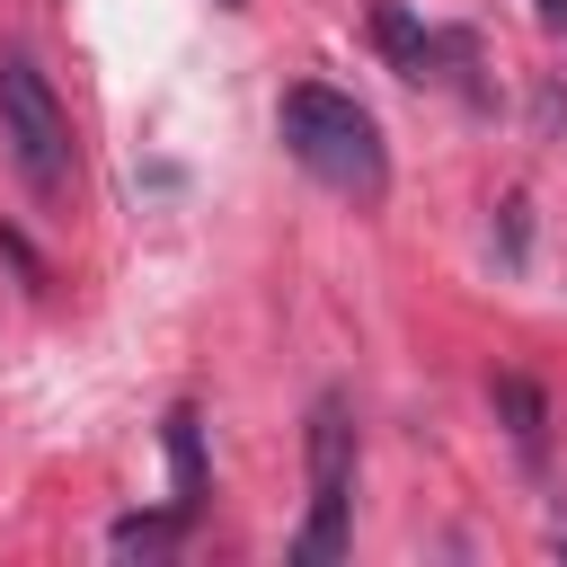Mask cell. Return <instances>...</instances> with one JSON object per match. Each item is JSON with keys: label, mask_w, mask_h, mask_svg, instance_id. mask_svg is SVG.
I'll return each instance as SVG.
<instances>
[{"label": "cell", "mask_w": 567, "mask_h": 567, "mask_svg": "<svg viewBox=\"0 0 567 567\" xmlns=\"http://www.w3.org/2000/svg\"><path fill=\"white\" fill-rule=\"evenodd\" d=\"M372 44L390 53L399 80H452L443 62H470V35H434L408 18V0H372Z\"/></svg>", "instance_id": "cell-4"}, {"label": "cell", "mask_w": 567, "mask_h": 567, "mask_svg": "<svg viewBox=\"0 0 567 567\" xmlns=\"http://www.w3.org/2000/svg\"><path fill=\"white\" fill-rule=\"evenodd\" d=\"M532 18L540 27H567V0H532Z\"/></svg>", "instance_id": "cell-8"}, {"label": "cell", "mask_w": 567, "mask_h": 567, "mask_svg": "<svg viewBox=\"0 0 567 567\" xmlns=\"http://www.w3.org/2000/svg\"><path fill=\"white\" fill-rule=\"evenodd\" d=\"M346 496H354V416L337 390H319V408H310V523L292 540L301 567L346 558Z\"/></svg>", "instance_id": "cell-3"}, {"label": "cell", "mask_w": 567, "mask_h": 567, "mask_svg": "<svg viewBox=\"0 0 567 567\" xmlns=\"http://www.w3.org/2000/svg\"><path fill=\"white\" fill-rule=\"evenodd\" d=\"M177 523H186V514H124V523L106 532V549H115V558H159V549L177 540Z\"/></svg>", "instance_id": "cell-6"}, {"label": "cell", "mask_w": 567, "mask_h": 567, "mask_svg": "<svg viewBox=\"0 0 567 567\" xmlns=\"http://www.w3.org/2000/svg\"><path fill=\"white\" fill-rule=\"evenodd\" d=\"M284 151L328 186V195H354V204H372L381 186H390V151H381V124L346 97V89H328V80H301V89H284Z\"/></svg>", "instance_id": "cell-1"}, {"label": "cell", "mask_w": 567, "mask_h": 567, "mask_svg": "<svg viewBox=\"0 0 567 567\" xmlns=\"http://www.w3.org/2000/svg\"><path fill=\"white\" fill-rule=\"evenodd\" d=\"M0 142H9V159L27 168L35 195H62V186H71V115H62L53 80H44L27 53H0Z\"/></svg>", "instance_id": "cell-2"}, {"label": "cell", "mask_w": 567, "mask_h": 567, "mask_svg": "<svg viewBox=\"0 0 567 567\" xmlns=\"http://www.w3.org/2000/svg\"><path fill=\"white\" fill-rule=\"evenodd\" d=\"M168 470H177V514L204 505V425L195 408H168Z\"/></svg>", "instance_id": "cell-5"}, {"label": "cell", "mask_w": 567, "mask_h": 567, "mask_svg": "<svg viewBox=\"0 0 567 567\" xmlns=\"http://www.w3.org/2000/svg\"><path fill=\"white\" fill-rule=\"evenodd\" d=\"M496 408H505V425H514V443H523V452H540V425H549V408H540V390L505 372V381H496Z\"/></svg>", "instance_id": "cell-7"}]
</instances>
